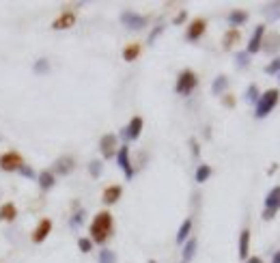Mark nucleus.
Masks as SVG:
<instances>
[{"label": "nucleus", "instance_id": "f257e3e1", "mask_svg": "<svg viewBox=\"0 0 280 263\" xmlns=\"http://www.w3.org/2000/svg\"><path fill=\"white\" fill-rule=\"evenodd\" d=\"M110 233H112V216H110L108 211H99L91 222L93 242L95 244H104V242L110 237Z\"/></svg>", "mask_w": 280, "mask_h": 263}, {"label": "nucleus", "instance_id": "f03ea898", "mask_svg": "<svg viewBox=\"0 0 280 263\" xmlns=\"http://www.w3.org/2000/svg\"><path fill=\"white\" fill-rule=\"evenodd\" d=\"M278 97H280L278 88H269V91H265L263 95L259 97V102H257V110H254V117H257V119L267 117L269 112L274 110V106L278 104Z\"/></svg>", "mask_w": 280, "mask_h": 263}, {"label": "nucleus", "instance_id": "7ed1b4c3", "mask_svg": "<svg viewBox=\"0 0 280 263\" xmlns=\"http://www.w3.org/2000/svg\"><path fill=\"white\" fill-rule=\"evenodd\" d=\"M196 73L190 71V69H186V71L179 73L177 78V87H175V91L179 93V95H190V93L196 88Z\"/></svg>", "mask_w": 280, "mask_h": 263}, {"label": "nucleus", "instance_id": "20e7f679", "mask_svg": "<svg viewBox=\"0 0 280 263\" xmlns=\"http://www.w3.org/2000/svg\"><path fill=\"white\" fill-rule=\"evenodd\" d=\"M278 210H280V186H276L267 196H265L263 218H265V220H272V218L278 214Z\"/></svg>", "mask_w": 280, "mask_h": 263}, {"label": "nucleus", "instance_id": "39448f33", "mask_svg": "<svg viewBox=\"0 0 280 263\" xmlns=\"http://www.w3.org/2000/svg\"><path fill=\"white\" fill-rule=\"evenodd\" d=\"M121 22L129 28V31H140V28L147 26L149 19L144 16H138V13H134V11H123L121 13Z\"/></svg>", "mask_w": 280, "mask_h": 263}, {"label": "nucleus", "instance_id": "423d86ee", "mask_svg": "<svg viewBox=\"0 0 280 263\" xmlns=\"http://www.w3.org/2000/svg\"><path fill=\"white\" fill-rule=\"evenodd\" d=\"M22 166H24L22 156L16 153V151H9V153H4V156L0 158V168H2V171H19Z\"/></svg>", "mask_w": 280, "mask_h": 263}, {"label": "nucleus", "instance_id": "0eeeda50", "mask_svg": "<svg viewBox=\"0 0 280 263\" xmlns=\"http://www.w3.org/2000/svg\"><path fill=\"white\" fill-rule=\"evenodd\" d=\"M117 162H119V166L123 168L125 177H127V179H132V177H134V168H132V162H129V149H127V145L119 147V151H117Z\"/></svg>", "mask_w": 280, "mask_h": 263}, {"label": "nucleus", "instance_id": "6e6552de", "mask_svg": "<svg viewBox=\"0 0 280 263\" xmlns=\"http://www.w3.org/2000/svg\"><path fill=\"white\" fill-rule=\"evenodd\" d=\"M263 37H265V26H263V24H259L257 31H254L252 37H250V43H248V50H246L248 56H250V54H257L259 50H261V46H263Z\"/></svg>", "mask_w": 280, "mask_h": 263}, {"label": "nucleus", "instance_id": "1a4fd4ad", "mask_svg": "<svg viewBox=\"0 0 280 263\" xmlns=\"http://www.w3.org/2000/svg\"><path fill=\"white\" fill-rule=\"evenodd\" d=\"M73 24H76V13H73V11H65V13H61V16L54 19L52 28H54V31H67V28H71Z\"/></svg>", "mask_w": 280, "mask_h": 263}, {"label": "nucleus", "instance_id": "9d476101", "mask_svg": "<svg viewBox=\"0 0 280 263\" xmlns=\"http://www.w3.org/2000/svg\"><path fill=\"white\" fill-rule=\"evenodd\" d=\"M140 132H142V119H140V117H134L132 121H129V125L123 130L121 136L125 138V140H136V138L140 136Z\"/></svg>", "mask_w": 280, "mask_h": 263}, {"label": "nucleus", "instance_id": "9b49d317", "mask_svg": "<svg viewBox=\"0 0 280 263\" xmlns=\"http://www.w3.org/2000/svg\"><path fill=\"white\" fill-rule=\"evenodd\" d=\"M50 231H52V220H50V218H43V220L37 225V229L33 231V242L35 244H41V242L50 235Z\"/></svg>", "mask_w": 280, "mask_h": 263}, {"label": "nucleus", "instance_id": "f8f14e48", "mask_svg": "<svg viewBox=\"0 0 280 263\" xmlns=\"http://www.w3.org/2000/svg\"><path fill=\"white\" fill-rule=\"evenodd\" d=\"M205 28H207V22H205V19H203V18L194 19V22H192V24H190L188 33H186L188 41H198V39H201V37H203Z\"/></svg>", "mask_w": 280, "mask_h": 263}, {"label": "nucleus", "instance_id": "ddd939ff", "mask_svg": "<svg viewBox=\"0 0 280 263\" xmlns=\"http://www.w3.org/2000/svg\"><path fill=\"white\" fill-rule=\"evenodd\" d=\"M99 149H102L104 158H112L114 151H117V136H114V134H106V136H102V140H99Z\"/></svg>", "mask_w": 280, "mask_h": 263}, {"label": "nucleus", "instance_id": "4468645a", "mask_svg": "<svg viewBox=\"0 0 280 263\" xmlns=\"http://www.w3.org/2000/svg\"><path fill=\"white\" fill-rule=\"evenodd\" d=\"M73 158H69V156H65V158H58L56 162H54V171L58 173V175H69V173L73 171Z\"/></svg>", "mask_w": 280, "mask_h": 263}, {"label": "nucleus", "instance_id": "2eb2a0df", "mask_svg": "<svg viewBox=\"0 0 280 263\" xmlns=\"http://www.w3.org/2000/svg\"><path fill=\"white\" fill-rule=\"evenodd\" d=\"M121 194H123L121 186H110L104 190V203H106V205H112V203H117L119 198H121Z\"/></svg>", "mask_w": 280, "mask_h": 263}, {"label": "nucleus", "instance_id": "dca6fc26", "mask_svg": "<svg viewBox=\"0 0 280 263\" xmlns=\"http://www.w3.org/2000/svg\"><path fill=\"white\" fill-rule=\"evenodd\" d=\"M16 218H18V210H16V205H13V203H4V205L0 207V220L13 222Z\"/></svg>", "mask_w": 280, "mask_h": 263}, {"label": "nucleus", "instance_id": "f3484780", "mask_svg": "<svg viewBox=\"0 0 280 263\" xmlns=\"http://www.w3.org/2000/svg\"><path fill=\"white\" fill-rule=\"evenodd\" d=\"M248 246H250V231L244 229L239 233V259H246L248 257Z\"/></svg>", "mask_w": 280, "mask_h": 263}, {"label": "nucleus", "instance_id": "a211bd4d", "mask_svg": "<svg viewBox=\"0 0 280 263\" xmlns=\"http://www.w3.org/2000/svg\"><path fill=\"white\" fill-rule=\"evenodd\" d=\"M237 41H239V31H237V28H228L227 35H224V39H222V48L231 50Z\"/></svg>", "mask_w": 280, "mask_h": 263}, {"label": "nucleus", "instance_id": "6ab92c4d", "mask_svg": "<svg viewBox=\"0 0 280 263\" xmlns=\"http://www.w3.org/2000/svg\"><path fill=\"white\" fill-rule=\"evenodd\" d=\"M248 22V13L246 11H231L228 13V24H231L233 28L242 26V24Z\"/></svg>", "mask_w": 280, "mask_h": 263}, {"label": "nucleus", "instance_id": "aec40b11", "mask_svg": "<svg viewBox=\"0 0 280 263\" xmlns=\"http://www.w3.org/2000/svg\"><path fill=\"white\" fill-rule=\"evenodd\" d=\"M190 231H192V220H183V225L179 227V233H177V244H183V242L188 240V235H190Z\"/></svg>", "mask_w": 280, "mask_h": 263}, {"label": "nucleus", "instance_id": "412c9836", "mask_svg": "<svg viewBox=\"0 0 280 263\" xmlns=\"http://www.w3.org/2000/svg\"><path fill=\"white\" fill-rule=\"evenodd\" d=\"M138 56H140V46H138V43H129V46L123 50V58L127 63L129 61H136Z\"/></svg>", "mask_w": 280, "mask_h": 263}, {"label": "nucleus", "instance_id": "4be33fe9", "mask_svg": "<svg viewBox=\"0 0 280 263\" xmlns=\"http://www.w3.org/2000/svg\"><path fill=\"white\" fill-rule=\"evenodd\" d=\"M227 87H228L227 76H218L216 80H213V84H211V93H213V95H220V93H222Z\"/></svg>", "mask_w": 280, "mask_h": 263}, {"label": "nucleus", "instance_id": "5701e85b", "mask_svg": "<svg viewBox=\"0 0 280 263\" xmlns=\"http://www.w3.org/2000/svg\"><path fill=\"white\" fill-rule=\"evenodd\" d=\"M39 186L43 188V190H50V188L54 186V175L50 171H43L41 175H39Z\"/></svg>", "mask_w": 280, "mask_h": 263}, {"label": "nucleus", "instance_id": "b1692460", "mask_svg": "<svg viewBox=\"0 0 280 263\" xmlns=\"http://www.w3.org/2000/svg\"><path fill=\"white\" fill-rule=\"evenodd\" d=\"M263 46H265V52H269V54H272L274 50H278V48H280V35H278V33H274L272 37H269L267 41L263 43Z\"/></svg>", "mask_w": 280, "mask_h": 263}, {"label": "nucleus", "instance_id": "393cba45", "mask_svg": "<svg viewBox=\"0 0 280 263\" xmlns=\"http://www.w3.org/2000/svg\"><path fill=\"white\" fill-rule=\"evenodd\" d=\"M211 177V166H207V164H203V166H198V171H196V181L198 183H205Z\"/></svg>", "mask_w": 280, "mask_h": 263}, {"label": "nucleus", "instance_id": "a878e982", "mask_svg": "<svg viewBox=\"0 0 280 263\" xmlns=\"http://www.w3.org/2000/svg\"><path fill=\"white\" fill-rule=\"evenodd\" d=\"M265 16H267L269 19H280V2H274V4H267L265 7Z\"/></svg>", "mask_w": 280, "mask_h": 263}, {"label": "nucleus", "instance_id": "bb28decb", "mask_svg": "<svg viewBox=\"0 0 280 263\" xmlns=\"http://www.w3.org/2000/svg\"><path fill=\"white\" fill-rule=\"evenodd\" d=\"M259 97H261V93H259L257 84H250L248 91H246V102H248V104H257Z\"/></svg>", "mask_w": 280, "mask_h": 263}, {"label": "nucleus", "instance_id": "cd10ccee", "mask_svg": "<svg viewBox=\"0 0 280 263\" xmlns=\"http://www.w3.org/2000/svg\"><path fill=\"white\" fill-rule=\"evenodd\" d=\"M196 252V240H188V244L183 246V261H190Z\"/></svg>", "mask_w": 280, "mask_h": 263}, {"label": "nucleus", "instance_id": "c85d7f7f", "mask_svg": "<svg viewBox=\"0 0 280 263\" xmlns=\"http://www.w3.org/2000/svg\"><path fill=\"white\" fill-rule=\"evenodd\" d=\"M99 263H117V257H114L112 250H102L99 252Z\"/></svg>", "mask_w": 280, "mask_h": 263}, {"label": "nucleus", "instance_id": "c756f323", "mask_svg": "<svg viewBox=\"0 0 280 263\" xmlns=\"http://www.w3.org/2000/svg\"><path fill=\"white\" fill-rule=\"evenodd\" d=\"M278 71H280V56L274 58V61L265 67V73H267V76H274V73H278Z\"/></svg>", "mask_w": 280, "mask_h": 263}, {"label": "nucleus", "instance_id": "7c9ffc66", "mask_svg": "<svg viewBox=\"0 0 280 263\" xmlns=\"http://www.w3.org/2000/svg\"><path fill=\"white\" fill-rule=\"evenodd\" d=\"M88 173H91L93 177H99V175H102V162H99V160H93L91 164H88Z\"/></svg>", "mask_w": 280, "mask_h": 263}, {"label": "nucleus", "instance_id": "2f4dec72", "mask_svg": "<svg viewBox=\"0 0 280 263\" xmlns=\"http://www.w3.org/2000/svg\"><path fill=\"white\" fill-rule=\"evenodd\" d=\"M50 69V65H48V61L46 58H41V61H37L35 63V73H46Z\"/></svg>", "mask_w": 280, "mask_h": 263}, {"label": "nucleus", "instance_id": "473e14b6", "mask_svg": "<svg viewBox=\"0 0 280 263\" xmlns=\"http://www.w3.org/2000/svg\"><path fill=\"white\" fill-rule=\"evenodd\" d=\"M78 246H80V250H82V252H91L93 242L91 240H84V237H82V240H78Z\"/></svg>", "mask_w": 280, "mask_h": 263}, {"label": "nucleus", "instance_id": "72a5a7b5", "mask_svg": "<svg viewBox=\"0 0 280 263\" xmlns=\"http://www.w3.org/2000/svg\"><path fill=\"white\" fill-rule=\"evenodd\" d=\"M235 58H237V65L239 67H248V54L246 52H239Z\"/></svg>", "mask_w": 280, "mask_h": 263}, {"label": "nucleus", "instance_id": "f704fd0d", "mask_svg": "<svg viewBox=\"0 0 280 263\" xmlns=\"http://www.w3.org/2000/svg\"><path fill=\"white\" fill-rule=\"evenodd\" d=\"M19 173H22L24 177H28V179H33V177H35V171L31 166H22V168H19Z\"/></svg>", "mask_w": 280, "mask_h": 263}, {"label": "nucleus", "instance_id": "c9c22d12", "mask_svg": "<svg viewBox=\"0 0 280 263\" xmlns=\"http://www.w3.org/2000/svg\"><path fill=\"white\" fill-rule=\"evenodd\" d=\"M82 218H84V211H82V210H80V211H78V214H76V216H73V218H71V225H73V227L82 225Z\"/></svg>", "mask_w": 280, "mask_h": 263}, {"label": "nucleus", "instance_id": "e433bc0d", "mask_svg": "<svg viewBox=\"0 0 280 263\" xmlns=\"http://www.w3.org/2000/svg\"><path fill=\"white\" fill-rule=\"evenodd\" d=\"M222 104H224L227 108H233V106H235V97H233V95H224Z\"/></svg>", "mask_w": 280, "mask_h": 263}, {"label": "nucleus", "instance_id": "4c0bfd02", "mask_svg": "<svg viewBox=\"0 0 280 263\" xmlns=\"http://www.w3.org/2000/svg\"><path fill=\"white\" fill-rule=\"evenodd\" d=\"M162 31H164V26H158V28H156V31H153L151 35H149V43H153V41H156V39H158V35H159V33H162Z\"/></svg>", "mask_w": 280, "mask_h": 263}, {"label": "nucleus", "instance_id": "58836bf2", "mask_svg": "<svg viewBox=\"0 0 280 263\" xmlns=\"http://www.w3.org/2000/svg\"><path fill=\"white\" fill-rule=\"evenodd\" d=\"M190 145H192V153H194V156L198 158V153H201V147H198V142H196V140H194V138H192V140H190Z\"/></svg>", "mask_w": 280, "mask_h": 263}, {"label": "nucleus", "instance_id": "ea45409f", "mask_svg": "<svg viewBox=\"0 0 280 263\" xmlns=\"http://www.w3.org/2000/svg\"><path fill=\"white\" fill-rule=\"evenodd\" d=\"M186 18H188V13H186V11H181L177 18L173 19V22H175V24H181V22H186Z\"/></svg>", "mask_w": 280, "mask_h": 263}, {"label": "nucleus", "instance_id": "a19ab883", "mask_svg": "<svg viewBox=\"0 0 280 263\" xmlns=\"http://www.w3.org/2000/svg\"><path fill=\"white\" fill-rule=\"evenodd\" d=\"M272 263H280V250L274 255V259H272Z\"/></svg>", "mask_w": 280, "mask_h": 263}, {"label": "nucleus", "instance_id": "79ce46f5", "mask_svg": "<svg viewBox=\"0 0 280 263\" xmlns=\"http://www.w3.org/2000/svg\"><path fill=\"white\" fill-rule=\"evenodd\" d=\"M248 263H263V261L259 259V257H252V259H248Z\"/></svg>", "mask_w": 280, "mask_h": 263}]
</instances>
